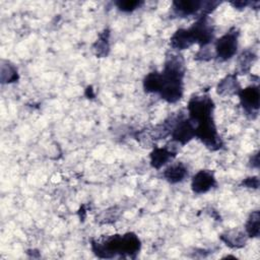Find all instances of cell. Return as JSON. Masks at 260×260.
Returning <instances> with one entry per match:
<instances>
[{
  "instance_id": "obj_4",
  "label": "cell",
  "mask_w": 260,
  "mask_h": 260,
  "mask_svg": "<svg viewBox=\"0 0 260 260\" xmlns=\"http://www.w3.org/2000/svg\"><path fill=\"white\" fill-rule=\"evenodd\" d=\"M190 45L198 44L200 48L206 47L214 36V28L211 24L208 15L201 14L197 20L189 27L185 28Z\"/></svg>"
},
{
  "instance_id": "obj_1",
  "label": "cell",
  "mask_w": 260,
  "mask_h": 260,
  "mask_svg": "<svg viewBox=\"0 0 260 260\" xmlns=\"http://www.w3.org/2000/svg\"><path fill=\"white\" fill-rule=\"evenodd\" d=\"M187 109L189 118L195 125V137L211 150L221 148L222 141L214 124V104L211 98L208 94L193 95L189 100Z\"/></svg>"
},
{
  "instance_id": "obj_17",
  "label": "cell",
  "mask_w": 260,
  "mask_h": 260,
  "mask_svg": "<svg viewBox=\"0 0 260 260\" xmlns=\"http://www.w3.org/2000/svg\"><path fill=\"white\" fill-rule=\"evenodd\" d=\"M259 221H260L259 211L258 210L252 211V213L250 214V216L245 224V233L248 237H250V238L259 237V232H260Z\"/></svg>"
},
{
  "instance_id": "obj_19",
  "label": "cell",
  "mask_w": 260,
  "mask_h": 260,
  "mask_svg": "<svg viewBox=\"0 0 260 260\" xmlns=\"http://www.w3.org/2000/svg\"><path fill=\"white\" fill-rule=\"evenodd\" d=\"M143 4L140 0H119L115 2V5L124 12H131Z\"/></svg>"
},
{
  "instance_id": "obj_3",
  "label": "cell",
  "mask_w": 260,
  "mask_h": 260,
  "mask_svg": "<svg viewBox=\"0 0 260 260\" xmlns=\"http://www.w3.org/2000/svg\"><path fill=\"white\" fill-rule=\"evenodd\" d=\"M160 73L159 95L168 103L174 104L181 100L184 92L183 78L185 75V61L180 54L167 56L164 70Z\"/></svg>"
},
{
  "instance_id": "obj_14",
  "label": "cell",
  "mask_w": 260,
  "mask_h": 260,
  "mask_svg": "<svg viewBox=\"0 0 260 260\" xmlns=\"http://www.w3.org/2000/svg\"><path fill=\"white\" fill-rule=\"evenodd\" d=\"M257 56L251 50L243 51L237 60V68L236 74H247L250 72L251 67L253 66Z\"/></svg>"
},
{
  "instance_id": "obj_22",
  "label": "cell",
  "mask_w": 260,
  "mask_h": 260,
  "mask_svg": "<svg viewBox=\"0 0 260 260\" xmlns=\"http://www.w3.org/2000/svg\"><path fill=\"white\" fill-rule=\"evenodd\" d=\"M231 4L237 9H243L246 6H248L250 4V2H248V1H236V2H231Z\"/></svg>"
},
{
  "instance_id": "obj_6",
  "label": "cell",
  "mask_w": 260,
  "mask_h": 260,
  "mask_svg": "<svg viewBox=\"0 0 260 260\" xmlns=\"http://www.w3.org/2000/svg\"><path fill=\"white\" fill-rule=\"evenodd\" d=\"M238 95L246 115L251 119L257 118L260 106V91L258 85H250L246 88H241Z\"/></svg>"
},
{
  "instance_id": "obj_7",
  "label": "cell",
  "mask_w": 260,
  "mask_h": 260,
  "mask_svg": "<svg viewBox=\"0 0 260 260\" xmlns=\"http://www.w3.org/2000/svg\"><path fill=\"white\" fill-rule=\"evenodd\" d=\"M172 138L174 142L184 145L195 137V125L190 118H185L180 112L178 119L172 130Z\"/></svg>"
},
{
  "instance_id": "obj_23",
  "label": "cell",
  "mask_w": 260,
  "mask_h": 260,
  "mask_svg": "<svg viewBox=\"0 0 260 260\" xmlns=\"http://www.w3.org/2000/svg\"><path fill=\"white\" fill-rule=\"evenodd\" d=\"M250 164L253 168H258L259 167V152H256L255 154L252 155L250 159Z\"/></svg>"
},
{
  "instance_id": "obj_10",
  "label": "cell",
  "mask_w": 260,
  "mask_h": 260,
  "mask_svg": "<svg viewBox=\"0 0 260 260\" xmlns=\"http://www.w3.org/2000/svg\"><path fill=\"white\" fill-rule=\"evenodd\" d=\"M202 1L198 0H184V1H174L173 2V11L176 15L185 17L192 15L201 9Z\"/></svg>"
},
{
  "instance_id": "obj_20",
  "label": "cell",
  "mask_w": 260,
  "mask_h": 260,
  "mask_svg": "<svg viewBox=\"0 0 260 260\" xmlns=\"http://www.w3.org/2000/svg\"><path fill=\"white\" fill-rule=\"evenodd\" d=\"M242 185L247 188L257 189L259 187V179L258 177H249L242 182Z\"/></svg>"
},
{
  "instance_id": "obj_8",
  "label": "cell",
  "mask_w": 260,
  "mask_h": 260,
  "mask_svg": "<svg viewBox=\"0 0 260 260\" xmlns=\"http://www.w3.org/2000/svg\"><path fill=\"white\" fill-rule=\"evenodd\" d=\"M216 185L213 172L209 170H200L192 178L191 188L196 194H202L209 191Z\"/></svg>"
},
{
  "instance_id": "obj_13",
  "label": "cell",
  "mask_w": 260,
  "mask_h": 260,
  "mask_svg": "<svg viewBox=\"0 0 260 260\" xmlns=\"http://www.w3.org/2000/svg\"><path fill=\"white\" fill-rule=\"evenodd\" d=\"M188 175V170L183 162H175L169 166L162 173V177L171 184H176L185 179Z\"/></svg>"
},
{
  "instance_id": "obj_16",
  "label": "cell",
  "mask_w": 260,
  "mask_h": 260,
  "mask_svg": "<svg viewBox=\"0 0 260 260\" xmlns=\"http://www.w3.org/2000/svg\"><path fill=\"white\" fill-rule=\"evenodd\" d=\"M1 82L2 83H11L18 80L17 69L9 61H1Z\"/></svg>"
},
{
  "instance_id": "obj_9",
  "label": "cell",
  "mask_w": 260,
  "mask_h": 260,
  "mask_svg": "<svg viewBox=\"0 0 260 260\" xmlns=\"http://www.w3.org/2000/svg\"><path fill=\"white\" fill-rule=\"evenodd\" d=\"M177 150L174 147H170L169 144L165 147H155L150 152V165L154 169H160L171 158L176 155Z\"/></svg>"
},
{
  "instance_id": "obj_11",
  "label": "cell",
  "mask_w": 260,
  "mask_h": 260,
  "mask_svg": "<svg viewBox=\"0 0 260 260\" xmlns=\"http://www.w3.org/2000/svg\"><path fill=\"white\" fill-rule=\"evenodd\" d=\"M241 87L237 79V74H228L224 78H222L217 86H216V92L219 95L225 96V95H233L238 94Z\"/></svg>"
},
{
  "instance_id": "obj_2",
  "label": "cell",
  "mask_w": 260,
  "mask_h": 260,
  "mask_svg": "<svg viewBox=\"0 0 260 260\" xmlns=\"http://www.w3.org/2000/svg\"><path fill=\"white\" fill-rule=\"evenodd\" d=\"M90 246L93 254L99 258L111 259L116 256L135 258L141 243L139 238L132 232L123 235H113L100 240H91Z\"/></svg>"
},
{
  "instance_id": "obj_15",
  "label": "cell",
  "mask_w": 260,
  "mask_h": 260,
  "mask_svg": "<svg viewBox=\"0 0 260 260\" xmlns=\"http://www.w3.org/2000/svg\"><path fill=\"white\" fill-rule=\"evenodd\" d=\"M109 38H110V30L108 28H105L102 32H100L98 40L92 46V50L95 54V56L103 58L108 56L109 51H110V43H109Z\"/></svg>"
},
{
  "instance_id": "obj_5",
  "label": "cell",
  "mask_w": 260,
  "mask_h": 260,
  "mask_svg": "<svg viewBox=\"0 0 260 260\" xmlns=\"http://www.w3.org/2000/svg\"><path fill=\"white\" fill-rule=\"evenodd\" d=\"M238 39H239V30L236 27L231 28L223 36H221L215 42L216 57L221 61L231 59L237 52Z\"/></svg>"
},
{
  "instance_id": "obj_21",
  "label": "cell",
  "mask_w": 260,
  "mask_h": 260,
  "mask_svg": "<svg viewBox=\"0 0 260 260\" xmlns=\"http://www.w3.org/2000/svg\"><path fill=\"white\" fill-rule=\"evenodd\" d=\"M118 217L117 211H115V208H113V211L105 210V212L102 214V219H104V222H112L113 220H116L115 218Z\"/></svg>"
},
{
  "instance_id": "obj_12",
  "label": "cell",
  "mask_w": 260,
  "mask_h": 260,
  "mask_svg": "<svg viewBox=\"0 0 260 260\" xmlns=\"http://www.w3.org/2000/svg\"><path fill=\"white\" fill-rule=\"evenodd\" d=\"M248 236L245 232H242L240 230L234 229L224 232L220 235V240L230 248L233 249H239L245 246Z\"/></svg>"
},
{
  "instance_id": "obj_24",
  "label": "cell",
  "mask_w": 260,
  "mask_h": 260,
  "mask_svg": "<svg viewBox=\"0 0 260 260\" xmlns=\"http://www.w3.org/2000/svg\"><path fill=\"white\" fill-rule=\"evenodd\" d=\"M86 92H87V94H86V95H87L88 98H89V96H91V98L93 96V93H92V89H91V86H89V87H87V88H86Z\"/></svg>"
},
{
  "instance_id": "obj_18",
  "label": "cell",
  "mask_w": 260,
  "mask_h": 260,
  "mask_svg": "<svg viewBox=\"0 0 260 260\" xmlns=\"http://www.w3.org/2000/svg\"><path fill=\"white\" fill-rule=\"evenodd\" d=\"M143 88L146 92H159L160 89V73L152 71L143 79Z\"/></svg>"
}]
</instances>
